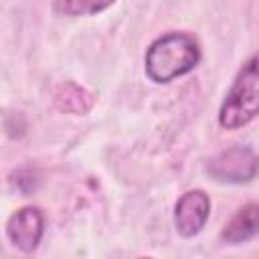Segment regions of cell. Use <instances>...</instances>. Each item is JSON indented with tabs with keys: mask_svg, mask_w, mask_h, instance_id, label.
<instances>
[{
	"mask_svg": "<svg viewBox=\"0 0 259 259\" xmlns=\"http://www.w3.org/2000/svg\"><path fill=\"white\" fill-rule=\"evenodd\" d=\"M210 214V198L204 190L194 188L184 192L174 206V227L182 237H194L206 225Z\"/></svg>",
	"mask_w": 259,
	"mask_h": 259,
	"instance_id": "277c9868",
	"label": "cell"
},
{
	"mask_svg": "<svg viewBox=\"0 0 259 259\" xmlns=\"http://www.w3.org/2000/svg\"><path fill=\"white\" fill-rule=\"evenodd\" d=\"M55 101H57V105L61 109L73 111V113H83V111H87L91 107V95L85 89H81V87H77L73 83L61 85L59 93L55 95Z\"/></svg>",
	"mask_w": 259,
	"mask_h": 259,
	"instance_id": "52a82bcc",
	"label": "cell"
},
{
	"mask_svg": "<svg viewBox=\"0 0 259 259\" xmlns=\"http://www.w3.org/2000/svg\"><path fill=\"white\" fill-rule=\"evenodd\" d=\"M115 0H55L57 12L65 16H91L109 8Z\"/></svg>",
	"mask_w": 259,
	"mask_h": 259,
	"instance_id": "ba28073f",
	"label": "cell"
},
{
	"mask_svg": "<svg viewBox=\"0 0 259 259\" xmlns=\"http://www.w3.org/2000/svg\"><path fill=\"white\" fill-rule=\"evenodd\" d=\"M204 170L217 182L245 184L259 174V156L249 146H233L210 158Z\"/></svg>",
	"mask_w": 259,
	"mask_h": 259,
	"instance_id": "3957f363",
	"label": "cell"
},
{
	"mask_svg": "<svg viewBox=\"0 0 259 259\" xmlns=\"http://www.w3.org/2000/svg\"><path fill=\"white\" fill-rule=\"evenodd\" d=\"M255 235H259V202H249L241 206L221 233L223 241L231 245L245 243Z\"/></svg>",
	"mask_w": 259,
	"mask_h": 259,
	"instance_id": "8992f818",
	"label": "cell"
},
{
	"mask_svg": "<svg viewBox=\"0 0 259 259\" xmlns=\"http://www.w3.org/2000/svg\"><path fill=\"white\" fill-rule=\"evenodd\" d=\"M259 115V53L239 69L219 109V123L225 130H239Z\"/></svg>",
	"mask_w": 259,
	"mask_h": 259,
	"instance_id": "7a4b0ae2",
	"label": "cell"
},
{
	"mask_svg": "<svg viewBox=\"0 0 259 259\" xmlns=\"http://www.w3.org/2000/svg\"><path fill=\"white\" fill-rule=\"evenodd\" d=\"M200 61V49L194 36L186 32H168L156 38L146 51V75L154 83H168L190 73Z\"/></svg>",
	"mask_w": 259,
	"mask_h": 259,
	"instance_id": "6da1fadb",
	"label": "cell"
},
{
	"mask_svg": "<svg viewBox=\"0 0 259 259\" xmlns=\"http://www.w3.org/2000/svg\"><path fill=\"white\" fill-rule=\"evenodd\" d=\"M45 231V217L36 206L18 208L6 223L8 241L24 253H30L38 247Z\"/></svg>",
	"mask_w": 259,
	"mask_h": 259,
	"instance_id": "5b68a950",
	"label": "cell"
}]
</instances>
